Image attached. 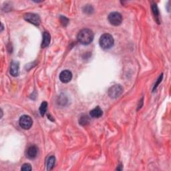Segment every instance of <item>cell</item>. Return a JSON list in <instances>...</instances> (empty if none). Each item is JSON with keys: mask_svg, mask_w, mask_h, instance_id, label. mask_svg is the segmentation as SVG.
<instances>
[{"mask_svg": "<svg viewBox=\"0 0 171 171\" xmlns=\"http://www.w3.org/2000/svg\"><path fill=\"white\" fill-rule=\"evenodd\" d=\"M56 163V158L53 156H50V157L47 158L46 162V166H47V170H50L53 169L54 166Z\"/></svg>", "mask_w": 171, "mask_h": 171, "instance_id": "7c38bea8", "label": "cell"}, {"mask_svg": "<svg viewBox=\"0 0 171 171\" xmlns=\"http://www.w3.org/2000/svg\"><path fill=\"white\" fill-rule=\"evenodd\" d=\"M90 116L94 118H98L102 116V110L99 106L96 107L95 108L92 110L90 112Z\"/></svg>", "mask_w": 171, "mask_h": 171, "instance_id": "30bf717a", "label": "cell"}, {"mask_svg": "<svg viewBox=\"0 0 171 171\" xmlns=\"http://www.w3.org/2000/svg\"><path fill=\"white\" fill-rule=\"evenodd\" d=\"M47 107V103L46 102H43L41 103L40 108V113L41 116H44L45 113L46 112Z\"/></svg>", "mask_w": 171, "mask_h": 171, "instance_id": "4fadbf2b", "label": "cell"}, {"mask_svg": "<svg viewBox=\"0 0 171 171\" xmlns=\"http://www.w3.org/2000/svg\"><path fill=\"white\" fill-rule=\"evenodd\" d=\"M113 37L109 34H104L100 38L99 44L102 48L104 50H108L111 48L114 45Z\"/></svg>", "mask_w": 171, "mask_h": 171, "instance_id": "7a4b0ae2", "label": "cell"}, {"mask_svg": "<svg viewBox=\"0 0 171 171\" xmlns=\"http://www.w3.org/2000/svg\"><path fill=\"white\" fill-rule=\"evenodd\" d=\"M38 152V149L36 146L32 145L29 146L26 150V157L28 158L33 159L37 157Z\"/></svg>", "mask_w": 171, "mask_h": 171, "instance_id": "ba28073f", "label": "cell"}, {"mask_svg": "<svg viewBox=\"0 0 171 171\" xmlns=\"http://www.w3.org/2000/svg\"><path fill=\"white\" fill-rule=\"evenodd\" d=\"M24 19L29 23L35 26H39L40 23V17L37 14L28 13L24 15Z\"/></svg>", "mask_w": 171, "mask_h": 171, "instance_id": "8992f818", "label": "cell"}, {"mask_svg": "<svg viewBox=\"0 0 171 171\" xmlns=\"http://www.w3.org/2000/svg\"><path fill=\"white\" fill-rule=\"evenodd\" d=\"M92 10V8L91 6H86L85 7V10H86V12H88L89 11L90 13H91V10Z\"/></svg>", "mask_w": 171, "mask_h": 171, "instance_id": "ac0fdd59", "label": "cell"}, {"mask_svg": "<svg viewBox=\"0 0 171 171\" xmlns=\"http://www.w3.org/2000/svg\"><path fill=\"white\" fill-rule=\"evenodd\" d=\"M108 21L110 24L115 26H119L122 22V16L118 12H112L108 16Z\"/></svg>", "mask_w": 171, "mask_h": 171, "instance_id": "3957f363", "label": "cell"}, {"mask_svg": "<svg viewBox=\"0 0 171 171\" xmlns=\"http://www.w3.org/2000/svg\"><path fill=\"white\" fill-rule=\"evenodd\" d=\"M51 40V36L50 34L48 32H44L43 34V40L42 44H41V47H46L49 46Z\"/></svg>", "mask_w": 171, "mask_h": 171, "instance_id": "8fae6325", "label": "cell"}, {"mask_svg": "<svg viewBox=\"0 0 171 171\" xmlns=\"http://www.w3.org/2000/svg\"><path fill=\"white\" fill-rule=\"evenodd\" d=\"M152 10L153 14H154V16L156 17V20H157V22H159V11H158V9L157 6V5L156 4L152 5Z\"/></svg>", "mask_w": 171, "mask_h": 171, "instance_id": "5bb4252c", "label": "cell"}, {"mask_svg": "<svg viewBox=\"0 0 171 171\" xmlns=\"http://www.w3.org/2000/svg\"><path fill=\"white\" fill-rule=\"evenodd\" d=\"M32 166H31V165L29 164H28V163H26V164H24L22 166V167L21 168V170H27V171H28V170H32Z\"/></svg>", "mask_w": 171, "mask_h": 171, "instance_id": "2e32d148", "label": "cell"}, {"mask_svg": "<svg viewBox=\"0 0 171 171\" xmlns=\"http://www.w3.org/2000/svg\"><path fill=\"white\" fill-rule=\"evenodd\" d=\"M89 122V118L87 116L81 117L80 119V124L82 125H86Z\"/></svg>", "mask_w": 171, "mask_h": 171, "instance_id": "9a60e30c", "label": "cell"}, {"mask_svg": "<svg viewBox=\"0 0 171 171\" xmlns=\"http://www.w3.org/2000/svg\"><path fill=\"white\" fill-rule=\"evenodd\" d=\"M32 124L33 121L30 116L28 115H23L20 117V125L22 128L25 129V130H28L32 127Z\"/></svg>", "mask_w": 171, "mask_h": 171, "instance_id": "277c9868", "label": "cell"}, {"mask_svg": "<svg viewBox=\"0 0 171 171\" xmlns=\"http://www.w3.org/2000/svg\"><path fill=\"white\" fill-rule=\"evenodd\" d=\"M77 39L80 44L88 45L90 44L94 39V33L89 29H83L79 32Z\"/></svg>", "mask_w": 171, "mask_h": 171, "instance_id": "6da1fadb", "label": "cell"}, {"mask_svg": "<svg viewBox=\"0 0 171 171\" xmlns=\"http://www.w3.org/2000/svg\"><path fill=\"white\" fill-rule=\"evenodd\" d=\"M123 92V88L121 85H115L108 90V96L111 98L119 97Z\"/></svg>", "mask_w": 171, "mask_h": 171, "instance_id": "5b68a950", "label": "cell"}, {"mask_svg": "<svg viewBox=\"0 0 171 171\" xmlns=\"http://www.w3.org/2000/svg\"><path fill=\"white\" fill-rule=\"evenodd\" d=\"M72 78V74L69 70H64L60 74V80L63 83H68L70 82Z\"/></svg>", "mask_w": 171, "mask_h": 171, "instance_id": "52a82bcc", "label": "cell"}, {"mask_svg": "<svg viewBox=\"0 0 171 171\" xmlns=\"http://www.w3.org/2000/svg\"><path fill=\"white\" fill-rule=\"evenodd\" d=\"M10 74L12 76H17L19 74V63L17 62H13L11 64Z\"/></svg>", "mask_w": 171, "mask_h": 171, "instance_id": "9c48e42d", "label": "cell"}, {"mask_svg": "<svg viewBox=\"0 0 171 171\" xmlns=\"http://www.w3.org/2000/svg\"><path fill=\"white\" fill-rule=\"evenodd\" d=\"M60 21H61V22L63 24V26H66L68 23V20L66 18V17H64V16H62L60 17Z\"/></svg>", "mask_w": 171, "mask_h": 171, "instance_id": "e0dca14e", "label": "cell"}]
</instances>
